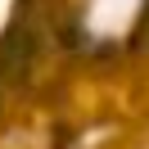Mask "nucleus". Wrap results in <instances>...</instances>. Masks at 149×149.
Segmentation results:
<instances>
[{"label":"nucleus","instance_id":"f257e3e1","mask_svg":"<svg viewBox=\"0 0 149 149\" xmlns=\"http://www.w3.org/2000/svg\"><path fill=\"white\" fill-rule=\"evenodd\" d=\"M149 27V0H72L63 18V41L91 59L122 54Z\"/></svg>","mask_w":149,"mask_h":149}]
</instances>
